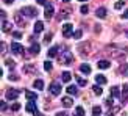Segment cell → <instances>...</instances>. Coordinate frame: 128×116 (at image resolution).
Wrapping results in <instances>:
<instances>
[{"label":"cell","mask_w":128,"mask_h":116,"mask_svg":"<svg viewBox=\"0 0 128 116\" xmlns=\"http://www.w3.org/2000/svg\"><path fill=\"white\" fill-rule=\"evenodd\" d=\"M11 110H14V111H17V110H20V104H19V102H14V104L11 105Z\"/></svg>","instance_id":"31"},{"label":"cell","mask_w":128,"mask_h":116,"mask_svg":"<svg viewBox=\"0 0 128 116\" xmlns=\"http://www.w3.org/2000/svg\"><path fill=\"white\" fill-rule=\"evenodd\" d=\"M52 68H53V64L50 63V61H46V63H44V69H46L47 72H48V71H52Z\"/></svg>","instance_id":"26"},{"label":"cell","mask_w":128,"mask_h":116,"mask_svg":"<svg viewBox=\"0 0 128 116\" xmlns=\"http://www.w3.org/2000/svg\"><path fill=\"white\" fill-rule=\"evenodd\" d=\"M17 97H19V91H17V89H8V91H6V99L14 100Z\"/></svg>","instance_id":"6"},{"label":"cell","mask_w":128,"mask_h":116,"mask_svg":"<svg viewBox=\"0 0 128 116\" xmlns=\"http://www.w3.org/2000/svg\"><path fill=\"white\" fill-rule=\"evenodd\" d=\"M20 11H22V14L27 16V17H36L38 16V10L34 6H24Z\"/></svg>","instance_id":"1"},{"label":"cell","mask_w":128,"mask_h":116,"mask_svg":"<svg viewBox=\"0 0 128 116\" xmlns=\"http://www.w3.org/2000/svg\"><path fill=\"white\" fill-rule=\"evenodd\" d=\"M81 36H83V30H76L75 33H74V38H75V39H80Z\"/></svg>","instance_id":"30"},{"label":"cell","mask_w":128,"mask_h":116,"mask_svg":"<svg viewBox=\"0 0 128 116\" xmlns=\"http://www.w3.org/2000/svg\"><path fill=\"white\" fill-rule=\"evenodd\" d=\"M12 2H14V0H3V3H6V5H11Z\"/></svg>","instance_id":"41"},{"label":"cell","mask_w":128,"mask_h":116,"mask_svg":"<svg viewBox=\"0 0 128 116\" xmlns=\"http://www.w3.org/2000/svg\"><path fill=\"white\" fill-rule=\"evenodd\" d=\"M33 86H34L36 89H44V82H42L41 79H38V80H34V83H33Z\"/></svg>","instance_id":"20"},{"label":"cell","mask_w":128,"mask_h":116,"mask_svg":"<svg viewBox=\"0 0 128 116\" xmlns=\"http://www.w3.org/2000/svg\"><path fill=\"white\" fill-rule=\"evenodd\" d=\"M25 96H27L28 100H36V99H38V94L33 93V91H25Z\"/></svg>","instance_id":"18"},{"label":"cell","mask_w":128,"mask_h":116,"mask_svg":"<svg viewBox=\"0 0 128 116\" xmlns=\"http://www.w3.org/2000/svg\"><path fill=\"white\" fill-rule=\"evenodd\" d=\"M120 72H122V75L128 77V64H124V66H122V69H120Z\"/></svg>","instance_id":"27"},{"label":"cell","mask_w":128,"mask_h":116,"mask_svg":"<svg viewBox=\"0 0 128 116\" xmlns=\"http://www.w3.org/2000/svg\"><path fill=\"white\" fill-rule=\"evenodd\" d=\"M6 64H8V66H14V61H12V60H8V61H6Z\"/></svg>","instance_id":"39"},{"label":"cell","mask_w":128,"mask_h":116,"mask_svg":"<svg viewBox=\"0 0 128 116\" xmlns=\"http://www.w3.org/2000/svg\"><path fill=\"white\" fill-rule=\"evenodd\" d=\"M110 93H111L112 97H120V88H119V86H112V88L110 89Z\"/></svg>","instance_id":"15"},{"label":"cell","mask_w":128,"mask_h":116,"mask_svg":"<svg viewBox=\"0 0 128 116\" xmlns=\"http://www.w3.org/2000/svg\"><path fill=\"white\" fill-rule=\"evenodd\" d=\"M95 82H97V85H103V83H106V77L105 75H95Z\"/></svg>","instance_id":"19"},{"label":"cell","mask_w":128,"mask_h":116,"mask_svg":"<svg viewBox=\"0 0 128 116\" xmlns=\"http://www.w3.org/2000/svg\"><path fill=\"white\" fill-rule=\"evenodd\" d=\"M92 113H94V116H100L102 108H100V107H97V105H94V107H92Z\"/></svg>","instance_id":"24"},{"label":"cell","mask_w":128,"mask_h":116,"mask_svg":"<svg viewBox=\"0 0 128 116\" xmlns=\"http://www.w3.org/2000/svg\"><path fill=\"white\" fill-rule=\"evenodd\" d=\"M50 41H52V35L48 33V35H46V36H44V42H47V44H48Z\"/></svg>","instance_id":"34"},{"label":"cell","mask_w":128,"mask_h":116,"mask_svg":"<svg viewBox=\"0 0 128 116\" xmlns=\"http://www.w3.org/2000/svg\"><path fill=\"white\" fill-rule=\"evenodd\" d=\"M50 93H52L53 96H60L61 94V83L53 82L52 85H50Z\"/></svg>","instance_id":"4"},{"label":"cell","mask_w":128,"mask_h":116,"mask_svg":"<svg viewBox=\"0 0 128 116\" xmlns=\"http://www.w3.org/2000/svg\"><path fill=\"white\" fill-rule=\"evenodd\" d=\"M97 66H98V69H108L111 66V63L108 60H100V61H97Z\"/></svg>","instance_id":"11"},{"label":"cell","mask_w":128,"mask_h":116,"mask_svg":"<svg viewBox=\"0 0 128 116\" xmlns=\"http://www.w3.org/2000/svg\"><path fill=\"white\" fill-rule=\"evenodd\" d=\"M11 52L16 53V55H22L25 50H24V47L19 42H11Z\"/></svg>","instance_id":"3"},{"label":"cell","mask_w":128,"mask_h":116,"mask_svg":"<svg viewBox=\"0 0 128 116\" xmlns=\"http://www.w3.org/2000/svg\"><path fill=\"white\" fill-rule=\"evenodd\" d=\"M92 91H94L95 94H97V96H102V93H103V91H102V88H100L98 85H95V86L92 88Z\"/></svg>","instance_id":"25"},{"label":"cell","mask_w":128,"mask_h":116,"mask_svg":"<svg viewBox=\"0 0 128 116\" xmlns=\"http://www.w3.org/2000/svg\"><path fill=\"white\" fill-rule=\"evenodd\" d=\"M72 60H74V55L70 53V52H66V53H62L60 56V63L61 64H67V63H70Z\"/></svg>","instance_id":"5"},{"label":"cell","mask_w":128,"mask_h":116,"mask_svg":"<svg viewBox=\"0 0 128 116\" xmlns=\"http://www.w3.org/2000/svg\"><path fill=\"white\" fill-rule=\"evenodd\" d=\"M122 93H124L125 96L128 94V83H126V85H124V88H122Z\"/></svg>","instance_id":"35"},{"label":"cell","mask_w":128,"mask_h":116,"mask_svg":"<svg viewBox=\"0 0 128 116\" xmlns=\"http://www.w3.org/2000/svg\"><path fill=\"white\" fill-rule=\"evenodd\" d=\"M61 102H62V105L66 107V108H69V107H74V100L70 99V97H62V99H61Z\"/></svg>","instance_id":"13"},{"label":"cell","mask_w":128,"mask_h":116,"mask_svg":"<svg viewBox=\"0 0 128 116\" xmlns=\"http://www.w3.org/2000/svg\"><path fill=\"white\" fill-rule=\"evenodd\" d=\"M5 50H6V46H5V42H2V53H5Z\"/></svg>","instance_id":"42"},{"label":"cell","mask_w":128,"mask_h":116,"mask_svg":"<svg viewBox=\"0 0 128 116\" xmlns=\"http://www.w3.org/2000/svg\"><path fill=\"white\" fill-rule=\"evenodd\" d=\"M95 16L100 17V19L106 17V8H105V6H100V8H97V11H95Z\"/></svg>","instance_id":"10"},{"label":"cell","mask_w":128,"mask_h":116,"mask_svg":"<svg viewBox=\"0 0 128 116\" xmlns=\"http://www.w3.org/2000/svg\"><path fill=\"white\" fill-rule=\"evenodd\" d=\"M39 5H47V0H36Z\"/></svg>","instance_id":"36"},{"label":"cell","mask_w":128,"mask_h":116,"mask_svg":"<svg viewBox=\"0 0 128 116\" xmlns=\"http://www.w3.org/2000/svg\"><path fill=\"white\" fill-rule=\"evenodd\" d=\"M27 111H30V113H34L38 108H36V104H34V100H28V104H27Z\"/></svg>","instance_id":"12"},{"label":"cell","mask_w":128,"mask_h":116,"mask_svg":"<svg viewBox=\"0 0 128 116\" xmlns=\"http://www.w3.org/2000/svg\"><path fill=\"white\" fill-rule=\"evenodd\" d=\"M67 93L70 96H76V94H78V88H76L75 85H69L67 86Z\"/></svg>","instance_id":"17"},{"label":"cell","mask_w":128,"mask_h":116,"mask_svg":"<svg viewBox=\"0 0 128 116\" xmlns=\"http://www.w3.org/2000/svg\"><path fill=\"white\" fill-rule=\"evenodd\" d=\"M62 35H64V38L74 36V25L72 24H64L62 25Z\"/></svg>","instance_id":"2"},{"label":"cell","mask_w":128,"mask_h":116,"mask_svg":"<svg viewBox=\"0 0 128 116\" xmlns=\"http://www.w3.org/2000/svg\"><path fill=\"white\" fill-rule=\"evenodd\" d=\"M76 83H78L80 86H86V80L81 79V77H76Z\"/></svg>","instance_id":"28"},{"label":"cell","mask_w":128,"mask_h":116,"mask_svg":"<svg viewBox=\"0 0 128 116\" xmlns=\"http://www.w3.org/2000/svg\"><path fill=\"white\" fill-rule=\"evenodd\" d=\"M11 27H12L11 24H8L6 21H2V30H3V31H8V30H10Z\"/></svg>","instance_id":"23"},{"label":"cell","mask_w":128,"mask_h":116,"mask_svg":"<svg viewBox=\"0 0 128 116\" xmlns=\"http://www.w3.org/2000/svg\"><path fill=\"white\" fill-rule=\"evenodd\" d=\"M0 105H2V110H6V104H5V102L2 100V102H0Z\"/></svg>","instance_id":"40"},{"label":"cell","mask_w":128,"mask_h":116,"mask_svg":"<svg viewBox=\"0 0 128 116\" xmlns=\"http://www.w3.org/2000/svg\"><path fill=\"white\" fill-rule=\"evenodd\" d=\"M78 2H88V0H78Z\"/></svg>","instance_id":"44"},{"label":"cell","mask_w":128,"mask_h":116,"mask_svg":"<svg viewBox=\"0 0 128 116\" xmlns=\"http://www.w3.org/2000/svg\"><path fill=\"white\" fill-rule=\"evenodd\" d=\"M62 2H64V3H69V2H70V0H62Z\"/></svg>","instance_id":"43"},{"label":"cell","mask_w":128,"mask_h":116,"mask_svg":"<svg viewBox=\"0 0 128 116\" xmlns=\"http://www.w3.org/2000/svg\"><path fill=\"white\" fill-rule=\"evenodd\" d=\"M44 16H46L47 19H50V17H52L53 16V6L52 5H46V10H44Z\"/></svg>","instance_id":"7"},{"label":"cell","mask_w":128,"mask_h":116,"mask_svg":"<svg viewBox=\"0 0 128 116\" xmlns=\"http://www.w3.org/2000/svg\"><path fill=\"white\" fill-rule=\"evenodd\" d=\"M122 17H124V19H128V10H125V11H124V14H122Z\"/></svg>","instance_id":"37"},{"label":"cell","mask_w":128,"mask_h":116,"mask_svg":"<svg viewBox=\"0 0 128 116\" xmlns=\"http://www.w3.org/2000/svg\"><path fill=\"white\" fill-rule=\"evenodd\" d=\"M42 30H44V22L36 21V24H34V33H41Z\"/></svg>","instance_id":"16"},{"label":"cell","mask_w":128,"mask_h":116,"mask_svg":"<svg viewBox=\"0 0 128 116\" xmlns=\"http://www.w3.org/2000/svg\"><path fill=\"white\" fill-rule=\"evenodd\" d=\"M56 116H67L66 111H60V113H56Z\"/></svg>","instance_id":"38"},{"label":"cell","mask_w":128,"mask_h":116,"mask_svg":"<svg viewBox=\"0 0 128 116\" xmlns=\"http://www.w3.org/2000/svg\"><path fill=\"white\" fill-rule=\"evenodd\" d=\"M70 79H72V75H70V72H67V71H64L62 72V82L64 83H69Z\"/></svg>","instance_id":"21"},{"label":"cell","mask_w":128,"mask_h":116,"mask_svg":"<svg viewBox=\"0 0 128 116\" xmlns=\"http://www.w3.org/2000/svg\"><path fill=\"white\" fill-rule=\"evenodd\" d=\"M75 116H84V108L78 105V107L75 108Z\"/></svg>","instance_id":"22"},{"label":"cell","mask_w":128,"mask_h":116,"mask_svg":"<svg viewBox=\"0 0 128 116\" xmlns=\"http://www.w3.org/2000/svg\"><path fill=\"white\" fill-rule=\"evenodd\" d=\"M12 36H14L16 39H20V38H22V33H20V31H12Z\"/></svg>","instance_id":"33"},{"label":"cell","mask_w":128,"mask_h":116,"mask_svg":"<svg viewBox=\"0 0 128 116\" xmlns=\"http://www.w3.org/2000/svg\"><path fill=\"white\" fill-rule=\"evenodd\" d=\"M125 35H126V36H128V30H126V31H125Z\"/></svg>","instance_id":"45"},{"label":"cell","mask_w":128,"mask_h":116,"mask_svg":"<svg viewBox=\"0 0 128 116\" xmlns=\"http://www.w3.org/2000/svg\"><path fill=\"white\" fill-rule=\"evenodd\" d=\"M125 5V2H124V0H119V2L116 3V5H114V8H116V10H122V6Z\"/></svg>","instance_id":"29"},{"label":"cell","mask_w":128,"mask_h":116,"mask_svg":"<svg viewBox=\"0 0 128 116\" xmlns=\"http://www.w3.org/2000/svg\"><path fill=\"white\" fill-rule=\"evenodd\" d=\"M58 50H60V46H53V47H50V49H48V52H47L48 58H55L56 53H58Z\"/></svg>","instance_id":"9"},{"label":"cell","mask_w":128,"mask_h":116,"mask_svg":"<svg viewBox=\"0 0 128 116\" xmlns=\"http://www.w3.org/2000/svg\"><path fill=\"white\" fill-rule=\"evenodd\" d=\"M80 71H81L83 74H86V75H88V74H91V66H89L88 63H83L81 66H80Z\"/></svg>","instance_id":"14"},{"label":"cell","mask_w":128,"mask_h":116,"mask_svg":"<svg viewBox=\"0 0 128 116\" xmlns=\"http://www.w3.org/2000/svg\"><path fill=\"white\" fill-rule=\"evenodd\" d=\"M80 11L83 13V14H88V13H89V6H88V5H83Z\"/></svg>","instance_id":"32"},{"label":"cell","mask_w":128,"mask_h":116,"mask_svg":"<svg viewBox=\"0 0 128 116\" xmlns=\"http://www.w3.org/2000/svg\"><path fill=\"white\" fill-rule=\"evenodd\" d=\"M41 52V46L38 42H33L31 44V47H30V53H33V55H38Z\"/></svg>","instance_id":"8"}]
</instances>
